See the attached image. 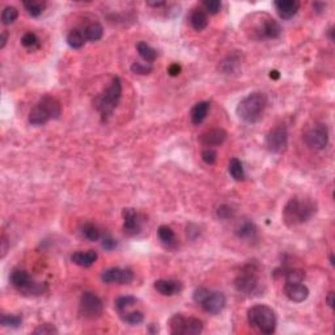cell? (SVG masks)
I'll return each mask as SVG.
<instances>
[{
	"label": "cell",
	"instance_id": "6da1fadb",
	"mask_svg": "<svg viewBox=\"0 0 335 335\" xmlns=\"http://www.w3.org/2000/svg\"><path fill=\"white\" fill-rule=\"evenodd\" d=\"M317 214V203L309 198H291L283 209V222L287 227L305 224Z\"/></svg>",
	"mask_w": 335,
	"mask_h": 335
},
{
	"label": "cell",
	"instance_id": "7a4b0ae2",
	"mask_svg": "<svg viewBox=\"0 0 335 335\" xmlns=\"http://www.w3.org/2000/svg\"><path fill=\"white\" fill-rule=\"evenodd\" d=\"M250 23L244 25L245 33L255 41L263 39H277L282 36V26L277 20H274L266 13H255L250 16Z\"/></svg>",
	"mask_w": 335,
	"mask_h": 335
},
{
	"label": "cell",
	"instance_id": "3957f363",
	"mask_svg": "<svg viewBox=\"0 0 335 335\" xmlns=\"http://www.w3.org/2000/svg\"><path fill=\"white\" fill-rule=\"evenodd\" d=\"M267 96L262 92H253L249 93L238 102L236 113L238 118L246 123H257L263 117L264 110L267 108Z\"/></svg>",
	"mask_w": 335,
	"mask_h": 335
},
{
	"label": "cell",
	"instance_id": "277c9868",
	"mask_svg": "<svg viewBox=\"0 0 335 335\" xmlns=\"http://www.w3.org/2000/svg\"><path fill=\"white\" fill-rule=\"evenodd\" d=\"M62 115V104L54 96H43L29 113V123L32 126H43L49 120L58 119Z\"/></svg>",
	"mask_w": 335,
	"mask_h": 335
},
{
	"label": "cell",
	"instance_id": "5b68a950",
	"mask_svg": "<svg viewBox=\"0 0 335 335\" xmlns=\"http://www.w3.org/2000/svg\"><path fill=\"white\" fill-rule=\"evenodd\" d=\"M10 282L12 287L20 295L26 297L42 296L43 293L47 292L49 287L43 282H37L30 277V274L23 269H15L10 275Z\"/></svg>",
	"mask_w": 335,
	"mask_h": 335
},
{
	"label": "cell",
	"instance_id": "8992f818",
	"mask_svg": "<svg viewBox=\"0 0 335 335\" xmlns=\"http://www.w3.org/2000/svg\"><path fill=\"white\" fill-rule=\"evenodd\" d=\"M247 321L251 327L258 330L262 334L270 335L275 332L278 325L277 314L270 306L259 304L249 308L247 310Z\"/></svg>",
	"mask_w": 335,
	"mask_h": 335
},
{
	"label": "cell",
	"instance_id": "52a82bcc",
	"mask_svg": "<svg viewBox=\"0 0 335 335\" xmlns=\"http://www.w3.org/2000/svg\"><path fill=\"white\" fill-rule=\"evenodd\" d=\"M120 98H122V82L119 78H114L108 88L95 98L93 105L96 110L101 114V117L106 119L117 109Z\"/></svg>",
	"mask_w": 335,
	"mask_h": 335
},
{
	"label": "cell",
	"instance_id": "ba28073f",
	"mask_svg": "<svg viewBox=\"0 0 335 335\" xmlns=\"http://www.w3.org/2000/svg\"><path fill=\"white\" fill-rule=\"evenodd\" d=\"M192 299L206 313L209 314H219L225 308L227 299L223 292L212 291L206 287H199L194 291Z\"/></svg>",
	"mask_w": 335,
	"mask_h": 335
},
{
	"label": "cell",
	"instance_id": "9c48e42d",
	"mask_svg": "<svg viewBox=\"0 0 335 335\" xmlns=\"http://www.w3.org/2000/svg\"><path fill=\"white\" fill-rule=\"evenodd\" d=\"M234 288L240 293L247 295V296L257 293L260 288L258 267L253 263L246 264L234 279Z\"/></svg>",
	"mask_w": 335,
	"mask_h": 335
},
{
	"label": "cell",
	"instance_id": "30bf717a",
	"mask_svg": "<svg viewBox=\"0 0 335 335\" xmlns=\"http://www.w3.org/2000/svg\"><path fill=\"white\" fill-rule=\"evenodd\" d=\"M169 331L173 335H198L203 331V322L195 317L174 314L169 319Z\"/></svg>",
	"mask_w": 335,
	"mask_h": 335
},
{
	"label": "cell",
	"instance_id": "8fae6325",
	"mask_svg": "<svg viewBox=\"0 0 335 335\" xmlns=\"http://www.w3.org/2000/svg\"><path fill=\"white\" fill-rule=\"evenodd\" d=\"M79 313L87 319H97L104 313L102 300L93 292L85 291L80 296L79 301Z\"/></svg>",
	"mask_w": 335,
	"mask_h": 335
},
{
	"label": "cell",
	"instance_id": "7c38bea8",
	"mask_svg": "<svg viewBox=\"0 0 335 335\" xmlns=\"http://www.w3.org/2000/svg\"><path fill=\"white\" fill-rule=\"evenodd\" d=\"M306 146L310 150L322 151L325 150L327 143H329V130L325 123H316L304 135Z\"/></svg>",
	"mask_w": 335,
	"mask_h": 335
},
{
	"label": "cell",
	"instance_id": "4fadbf2b",
	"mask_svg": "<svg viewBox=\"0 0 335 335\" xmlns=\"http://www.w3.org/2000/svg\"><path fill=\"white\" fill-rule=\"evenodd\" d=\"M288 146V131L283 124L271 128L266 135L267 150L273 153H282L287 150Z\"/></svg>",
	"mask_w": 335,
	"mask_h": 335
},
{
	"label": "cell",
	"instance_id": "5bb4252c",
	"mask_svg": "<svg viewBox=\"0 0 335 335\" xmlns=\"http://www.w3.org/2000/svg\"><path fill=\"white\" fill-rule=\"evenodd\" d=\"M135 275L131 269H120V267H111L105 270L101 275V279L106 284H130Z\"/></svg>",
	"mask_w": 335,
	"mask_h": 335
},
{
	"label": "cell",
	"instance_id": "9a60e30c",
	"mask_svg": "<svg viewBox=\"0 0 335 335\" xmlns=\"http://www.w3.org/2000/svg\"><path fill=\"white\" fill-rule=\"evenodd\" d=\"M122 216H123V231L127 236H137L142 232V225H143V220L142 216L138 214L135 209H124L122 211Z\"/></svg>",
	"mask_w": 335,
	"mask_h": 335
},
{
	"label": "cell",
	"instance_id": "2e32d148",
	"mask_svg": "<svg viewBox=\"0 0 335 335\" xmlns=\"http://www.w3.org/2000/svg\"><path fill=\"white\" fill-rule=\"evenodd\" d=\"M283 292L287 299L293 303H304L309 297V288L301 283H286Z\"/></svg>",
	"mask_w": 335,
	"mask_h": 335
},
{
	"label": "cell",
	"instance_id": "e0dca14e",
	"mask_svg": "<svg viewBox=\"0 0 335 335\" xmlns=\"http://www.w3.org/2000/svg\"><path fill=\"white\" fill-rule=\"evenodd\" d=\"M227 131L223 130V128H211V130L205 131V132L199 137V142L205 147L212 148V147L222 146L225 142V139H227Z\"/></svg>",
	"mask_w": 335,
	"mask_h": 335
},
{
	"label": "cell",
	"instance_id": "ac0fdd59",
	"mask_svg": "<svg viewBox=\"0 0 335 335\" xmlns=\"http://www.w3.org/2000/svg\"><path fill=\"white\" fill-rule=\"evenodd\" d=\"M274 6L280 19L283 20H291L300 10V2L297 0H277Z\"/></svg>",
	"mask_w": 335,
	"mask_h": 335
},
{
	"label": "cell",
	"instance_id": "d6986e66",
	"mask_svg": "<svg viewBox=\"0 0 335 335\" xmlns=\"http://www.w3.org/2000/svg\"><path fill=\"white\" fill-rule=\"evenodd\" d=\"M153 287H155V290L159 293H161L163 296H174V295H178V293L183 290V286L181 282L172 279L156 280Z\"/></svg>",
	"mask_w": 335,
	"mask_h": 335
},
{
	"label": "cell",
	"instance_id": "ffe728a7",
	"mask_svg": "<svg viewBox=\"0 0 335 335\" xmlns=\"http://www.w3.org/2000/svg\"><path fill=\"white\" fill-rule=\"evenodd\" d=\"M241 55L238 54V51L229 52L227 56L224 58L222 63H220V67L219 70L224 74V75H236L238 74L241 70Z\"/></svg>",
	"mask_w": 335,
	"mask_h": 335
},
{
	"label": "cell",
	"instance_id": "44dd1931",
	"mask_svg": "<svg viewBox=\"0 0 335 335\" xmlns=\"http://www.w3.org/2000/svg\"><path fill=\"white\" fill-rule=\"evenodd\" d=\"M189 21L192 29L196 30V32H202L209 25V16H207V13L202 7H196V8H192L191 12H190Z\"/></svg>",
	"mask_w": 335,
	"mask_h": 335
},
{
	"label": "cell",
	"instance_id": "7402d4cb",
	"mask_svg": "<svg viewBox=\"0 0 335 335\" xmlns=\"http://www.w3.org/2000/svg\"><path fill=\"white\" fill-rule=\"evenodd\" d=\"M236 234L240 240L253 241L258 236V228L251 220H244L236 227Z\"/></svg>",
	"mask_w": 335,
	"mask_h": 335
},
{
	"label": "cell",
	"instance_id": "603a6c76",
	"mask_svg": "<svg viewBox=\"0 0 335 335\" xmlns=\"http://www.w3.org/2000/svg\"><path fill=\"white\" fill-rule=\"evenodd\" d=\"M97 258L98 254L95 250L76 251L71 255V262L80 267H91L92 264H95Z\"/></svg>",
	"mask_w": 335,
	"mask_h": 335
},
{
	"label": "cell",
	"instance_id": "cb8c5ba5",
	"mask_svg": "<svg viewBox=\"0 0 335 335\" xmlns=\"http://www.w3.org/2000/svg\"><path fill=\"white\" fill-rule=\"evenodd\" d=\"M210 111V102L209 101H200L198 104L194 105V108L191 109V122L192 124L199 126L202 123L203 120L207 118V114Z\"/></svg>",
	"mask_w": 335,
	"mask_h": 335
},
{
	"label": "cell",
	"instance_id": "d4e9b609",
	"mask_svg": "<svg viewBox=\"0 0 335 335\" xmlns=\"http://www.w3.org/2000/svg\"><path fill=\"white\" fill-rule=\"evenodd\" d=\"M83 32H84L87 41H91V42H97L104 36V28H102V25L98 21H93V23L88 24L83 29Z\"/></svg>",
	"mask_w": 335,
	"mask_h": 335
},
{
	"label": "cell",
	"instance_id": "484cf974",
	"mask_svg": "<svg viewBox=\"0 0 335 335\" xmlns=\"http://www.w3.org/2000/svg\"><path fill=\"white\" fill-rule=\"evenodd\" d=\"M157 236H159L160 241H161L166 247H174L177 245L176 233H174V231H173L170 227H168V225H161V227L157 229Z\"/></svg>",
	"mask_w": 335,
	"mask_h": 335
},
{
	"label": "cell",
	"instance_id": "4316f807",
	"mask_svg": "<svg viewBox=\"0 0 335 335\" xmlns=\"http://www.w3.org/2000/svg\"><path fill=\"white\" fill-rule=\"evenodd\" d=\"M137 50L139 52V55L143 58V60L148 64L153 63L157 59V51L153 47H151L150 45L144 41H140L137 43Z\"/></svg>",
	"mask_w": 335,
	"mask_h": 335
},
{
	"label": "cell",
	"instance_id": "83f0119b",
	"mask_svg": "<svg viewBox=\"0 0 335 335\" xmlns=\"http://www.w3.org/2000/svg\"><path fill=\"white\" fill-rule=\"evenodd\" d=\"M85 42H87V38L82 29H72L67 34V43L72 49H82Z\"/></svg>",
	"mask_w": 335,
	"mask_h": 335
},
{
	"label": "cell",
	"instance_id": "f1b7e54d",
	"mask_svg": "<svg viewBox=\"0 0 335 335\" xmlns=\"http://www.w3.org/2000/svg\"><path fill=\"white\" fill-rule=\"evenodd\" d=\"M228 170H229V174L232 176V178L234 181H244L245 179V172H244V166L240 160L233 157L229 161V165H228Z\"/></svg>",
	"mask_w": 335,
	"mask_h": 335
},
{
	"label": "cell",
	"instance_id": "f546056e",
	"mask_svg": "<svg viewBox=\"0 0 335 335\" xmlns=\"http://www.w3.org/2000/svg\"><path fill=\"white\" fill-rule=\"evenodd\" d=\"M23 6L30 16L38 17L45 11L46 3L45 2H39V0H30V2H24Z\"/></svg>",
	"mask_w": 335,
	"mask_h": 335
},
{
	"label": "cell",
	"instance_id": "4dcf8cb0",
	"mask_svg": "<svg viewBox=\"0 0 335 335\" xmlns=\"http://www.w3.org/2000/svg\"><path fill=\"white\" fill-rule=\"evenodd\" d=\"M80 232H82L83 237L87 238L88 241H92V242L98 241L100 237H101V233L98 231V228L96 227L95 224H92V223H85V224H83L82 228H80Z\"/></svg>",
	"mask_w": 335,
	"mask_h": 335
},
{
	"label": "cell",
	"instance_id": "1f68e13d",
	"mask_svg": "<svg viewBox=\"0 0 335 335\" xmlns=\"http://www.w3.org/2000/svg\"><path fill=\"white\" fill-rule=\"evenodd\" d=\"M122 321L128 325H139L144 321V314L140 310H132V312H122L119 313Z\"/></svg>",
	"mask_w": 335,
	"mask_h": 335
},
{
	"label": "cell",
	"instance_id": "d6a6232c",
	"mask_svg": "<svg viewBox=\"0 0 335 335\" xmlns=\"http://www.w3.org/2000/svg\"><path fill=\"white\" fill-rule=\"evenodd\" d=\"M284 279L287 283H303L305 279V271L301 269H291L284 271Z\"/></svg>",
	"mask_w": 335,
	"mask_h": 335
},
{
	"label": "cell",
	"instance_id": "836d02e7",
	"mask_svg": "<svg viewBox=\"0 0 335 335\" xmlns=\"http://www.w3.org/2000/svg\"><path fill=\"white\" fill-rule=\"evenodd\" d=\"M0 323L4 327H11V329H17L23 323V318L21 316L17 314H2L0 317Z\"/></svg>",
	"mask_w": 335,
	"mask_h": 335
},
{
	"label": "cell",
	"instance_id": "e575fe53",
	"mask_svg": "<svg viewBox=\"0 0 335 335\" xmlns=\"http://www.w3.org/2000/svg\"><path fill=\"white\" fill-rule=\"evenodd\" d=\"M138 303V299L133 296H120L115 300V308H117L118 313L126 312L128 308L133 306Z\"/></svg>",
	"mask_w": 335,
	"mask_h": 335
},
{
	"label": "cell",
	"instance_id": "d590c367",
	"mask_svg": "<svg viewBox=\"0 0 335 335\" xmlns=\"http://www.w3.org/2000/svg\"><path fill=\"white\" fill-rule=\"evenodd\" d=\"M17 17H19V11H17V8H15V7L12 6H8L6 7L3 12H2V23H3L4 25H11V24L16 21Z\"/></svg>",
	"mask_w": 335,
	"mask_h": 335
},
{
	"label": "cell",
	"instance_id": "8d00e7d4",
	"mask_svg": "<svg viewBox=\"0 0 335 335\" xmlns=\"http://www.w3.org/2000/svg\"><path fill=\"white\" fill-rule=\"evenodd\" d=\"M21 45L26 49H33V47H38L39 46V39L38 37L32 32L25 33L23 37H21Z\"/></svg>",
	"mask_w": 335,
	"mask_h": 335
},
{
	"label": "cell",
	"instance_id": "74e56055",
	"mask_svg": "<svg viewBox=\"0 0 335 335\" xmlns=\"http://www.w3.org/2000/svg\"><path fill=\"white\" fill-rule=\"evenodd\" d=\"M152 65L148 64V63H139V62H133L131 64V71L135 75H150L152 72Z\"/></svg>",
	"mask_w": 335,
	"mask_h": 335
},
{
	"label": "cell",
	"instance_id": "f35d334b",
	"mask_svg": "<svg viewBox=\"0 0 335 335\" xmlns=\"http://www.w3.org/2000/svg\"><path fill=\"white\" fill-rule=\"evenodd\" d=\"M202 8L206 11V13L210 15H216L222 8V3L219 0H206L202 3Z\"/></svg>",
	"mask_w": 335,
	"mask_h": 335
},
{
	"label": "cell",
	"instance_id": "ab89813d",
	"mask_svg": "<svg viewBox=\"0 0 335 335\" xmlns=\"http://www.w3.org/2000/svg\"><path fill=\"white\" fill-rule=\"evenodd\" d=\"M216 214H218V218L222 219V220H229L234 216V210L232 209L231 206L228 205H220L216 210Z\"/></svg>",
	"mask_w": 335,
	"mask_h": 335
},
{
	"label": "cell",
	"instance_id": "60d3db41",
	"mask_svg": "<svg viewBox=\"0 0 335 335\" xmlns=\"http://www.w3.org/2000/svg\"><path fill=\"white\" fill-rule=\"evenodd\" d=\"M33 334H38V335H51V334H58V329L55 326L51 325V323H43V325L38 326Z\"/></svg>",
	"mask_w": 335,
	"mask_h": 335
},
{
	"label": "cell",
	"instance_id": "b9f144b4",
	"mask_svg": "<svg viewBox=\"0 0 335 335\" xmlns=\"http://www.w3.org/2000/svg\"><path fill=\"white\" fill-rule=\"evenodd\" d=\"M202 159L206 164L214 165L216 163V159H218V153L214 148H206L202 152Z\"/></svg>",
	"mask_w": 335,
	"mask_h": 335
},
{
	"label": "cell",
	"instance_id": "7bdbcfd3",
	"mask_svg": "<svg viewBox=\"0 0 335 335\" xmlns=\"http://www.w3.org/2000/svg\"><path fill=\"white\" fill-rule=\"evenodd\" d=\"M102 247L108 251L114 250L117 247V240H114L110 234H106V236L102 237Z\"/></svg>",
	"mask_w": 335,
	"mask_h": 335
},
{
	"label": "cell",
	"instance_id": "ee69618b",
	"mask_svg": "<svg viewBox=\"0 0 335 335\" xmlns=\"http://www.w3.org/2000/svg\"><path fill=\"white\" fill-rule=\"evenodd\" d=\"M0 244H2V249H0V251H2V258H4L7 255V253H8V249H10V242H8V238H7V236L4 233L2 234Z\"/></svg>",
	"mask_w": 335,
	"mask_h": 335
},
{
	"label": "cell",
	"instance_id": "f6af8a7d",
	"mask_svg": "<svg viewBox=\"0 0 335 335\" xmlns=\"http://www.w3.org/2000/svg\"><path fill=\"white\" fill-rule=\"evenodd\" d=\"M181 71H182V67L178 64V63H173V64H170L169 67H168V74H169L170 76H178L179 74H181Z\"/></svg>",
	"mask_w": 335,
	"mask_h": 335
},
{
	"label": "cell",
	"instance_id": "bcb514c9",
	"mask_svg": "<svg viewBox=\"0 0 335 335\" xmlns=\"http://www.w3.org/2000/svg\"><path fill=\"white\" fill-rule=\"evenodd\" d=\"M7 41H8V32H7V30H3L2 37H0V49H4V47H6Z\"/></svg>",
	"mask_w": 335,
	"mask_h": 335
},
{
	"label": "cell",
	"instance_id": "7dc6e473",
	"mask_svg": "<svg viewBox=\"0 0 335 335\" xmlns=\"http://www.w3.org/2000/svg\"><path fill=\"white\" fill-rule=\"evenodd\" d=\"M326 8V4L323 3H314L313 4V10L316 13H322Z\"/></svg>",
	"mask_w": 335,
	"mask_h": 335
},
{
	"label": "cell",
	"instance_id": "c3c4849f",
	"mask_svg": "<svg viewBox=\"0 0 335 335\" xmlns=\"http://www.w3.org/2000/svg\"><path fill=\"white\" fill-rule=\"evenodd\" d=\"M326 303H327V305H329L331 309L334 308V292H329V295L326 297Z\"/></svg>",
	"mask_w": 335,
	"mask_h": 335
},
{
	"label": "cell",
	"instance_id": "681fc988",
	"mask_svg": "<svg viewBox=\"0 0 335 335\" xmlns=\"http://www.w3.org/2000/svg\"><path fill=\"white\" fill-rule=\"evenodd\" d=\"M270 78L274 79V80H278V79L280 78L279 71H277V70H273V71L270 72Z\"/></svg>",
	"mask_w": 335,
	"mask_h": 335
},
{
	"label": "cell",
	"instance_id": "f907efd6",
	"mask_svg": "<svg viewBox=\"0 0 335 335\" xmlns=\"http://www.w3.org/2000/svg\"><path fill=\"white\" fill-rule=\"evenodd\" d=\"M147 4H148L150 7H155V8H159V7H163L165 3H164V2H157V3H147Z\"/></svg>",
	"mask_w": 335,
	"mask_h": 335
},
{
	"label": "cell",
	"instance_id": "816d5d0a",
	"mask_svg": "<svg viewBox=\"0 0 335 335\" xmlns=\"http://www.w3.org/2000/svg\"><path fill=\"white\" fill-rule=\"evenodd\" d=\"M329 37H330V39H331V41H334V39H335V37H334V28H330V29H329Z\"/></svg>",
	"mask_w": 335,
	"mask_h": 335
},
{
	"label": "cell",
	"instance_id": "f5cc1de1",
	"mask_svg": "<svg viewBox=\"0 0 335 335\" xmlns=\"http://www.w3.org/2000/svg\"><path fill=\"white\" fill-rule=\"evenodd\" d=\"M159 331V329H153V323L150 326V332H157Z\"/></svg>",
	"mask_w": 335,
	"mask_h": 335
},
{
	"label": "cell",
	"instance_id": "db71d44e",
	"mask_svg": "<svg viewBox=\"0 0 335 335\" xmlns=\"http://www.w3.org/2000/svg\"><path fill=\"white\" fill-rule=\"evenodd\" d=\"M330 263H331L332 266H334V255H332V254H331V255H330Z\"/></svg>",
	"mask_w": 335,
	"mask_h": 335
}]
</instances>
